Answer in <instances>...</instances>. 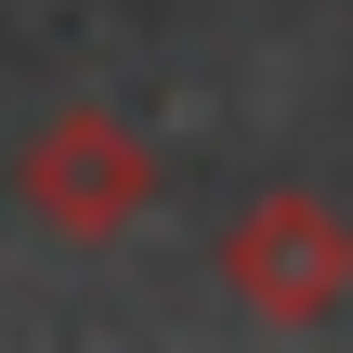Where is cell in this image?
<instances>
[{
  "mask_svg": "<svg viewBox=\"0 0 353 353\" xmlns=\"http://www.w3.org/2000/svg\"><path fill=\"white\" fill-rule=\"evenodd\" d=\"M223 288H236L262 327H327L353 301V223L327 196H301V183L249 196V210L223 223Z\"/></svg>",
  "mask_w": 353,
  "mask_h": 353,
  "instance_id": "cell-2",
  "label": "cell"
},
{
  "mask_svg": "<svg viewBox=\"0 0 353 353\" xmlns=\"http://www.w3.org/2000/svg\"><path fill=\"white\" fill-rule=\"evenodd\" d=\"M13 196H26L52 236L105 249V236H131V223L157 210V144H144L131 118H105V105H65V118H39V131H26Z\"/></svg>",
  "mask_w": 353,
  "mask_h": 353,
  "instance_id": "cell-1",
  "label": "cell"
}]
</instances>
